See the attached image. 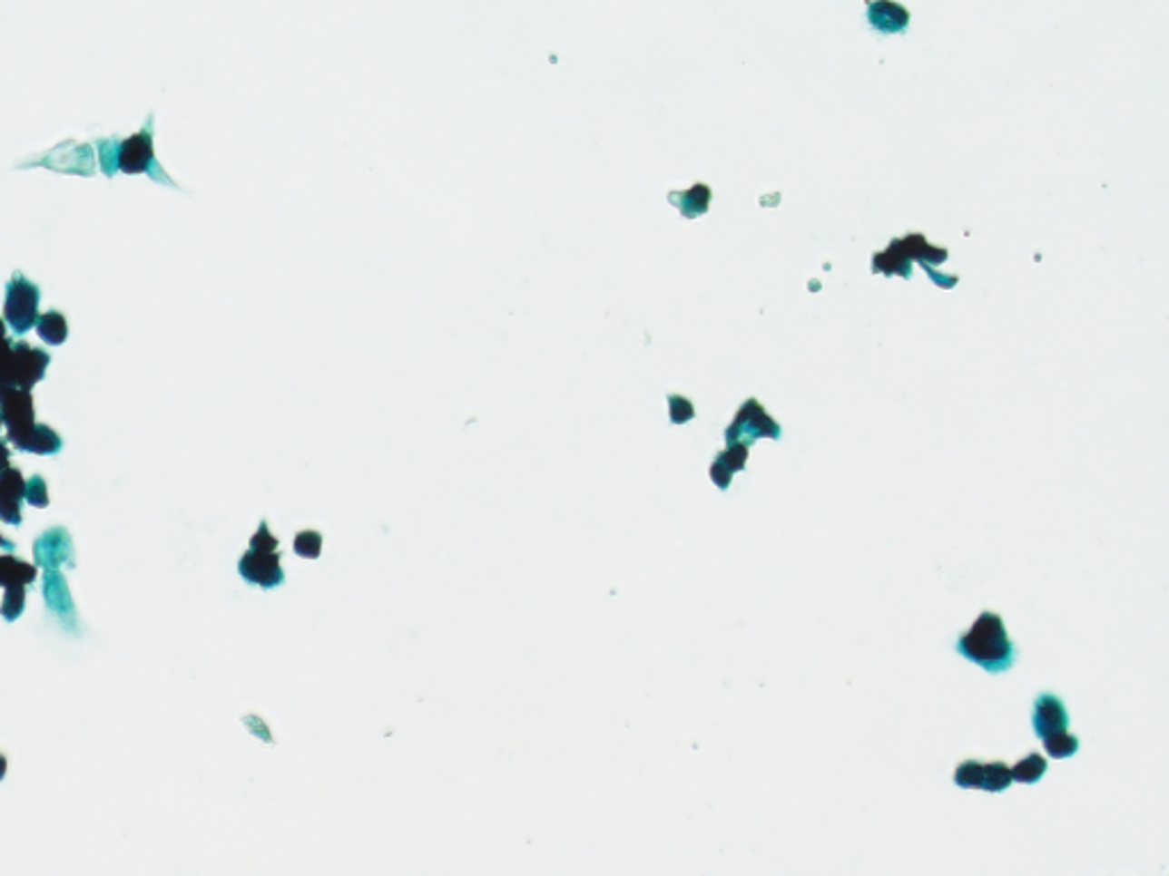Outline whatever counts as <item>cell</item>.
<instances>
[{
	"mask_svg": "<svg viewBox=\"0 0 1169 876\" xmlns=\"http://www.w3.org/2000/svg\"><path fill=\"white\" fill-rule=\"evenodd\" d=\"M955 648L964 660L982 667L987 674H1005L1017 660V648L1005 630L1003 618L994 612H982L971 630L959 635Z\"/></svg>",
	"mask_w": 1169,
	"mask_h": 876,
	"instance_id": "1",
	"label": "cell"
},
{
	"mask_svg": "<svg viewBox=\"0 0 1169 876\" xmlns=\"http://www.w3.org/2000/svg\"><path fill=\"white\" fill-rule=\"evenodd\" d=\"M1033 728L1051 758H1071L1080 749L1078 737L1069 735V715L1065 703L1053 694L1046 692L1035 698Z\"/></svg>",
	"mask_w": 1169,
	"mask_h": 876,
	"instance_id": "2",
	"label": "cell"
},
{
	"mask_svg": "<svg viewBox=\"0 0 1169 876\" xmlns=\"http://www.w3.org/2000/svg\"><path fill=\"white\" fill-rule=\"evenodd\" d=\"M948 258L946 249H937V247H929L925 242V238L920 233L916 236H907L905 240L900 242H891L887 251L882 254H875L872 258V269L875 272H882L887 277H893V274H900V277L909 278L911 277V263L918 260L920 265H938Z\"/></svg>",
	"mask_w": 1169,
	"mask_h": 876,
	"instance_id": "3",
	"label": "cell"
},
{
	"mask_svg": "<svg viewBox=\"0 0 1169 876\" xmlns=\"http://www.w3.org/2000/svg\"><path fill=\"white\" fill-rule=\"evenodd\" d=\"M153 117H149L146 126L142 128L140 132L131 135L128 140H119L117 144V171H123V174H146L152 176L153 180L165 185H174L170 180V176L161 170L156 161V153H153V131H152Z\"/></svg>",
	"mask_w": 1169,
	"mask_h": 876,
	"instance_id": "4",
	"label": "cell"
},
{
	"mask_svg": "<svg viewBox=\"0 0 1169 876\" xmlns=\"http://www.w3.org/2000/svg\"><path fill=\"white\" fill-rule=\"evenodd\" d=\"M39 299L42 290L37 283L28 281L21 272L7 281L5 286V307H3V320L15 334L24 336L30 329H34L39 317Z\"/></svg>",
	"mask_w": 1169,
	"mask_h": 876,
	"instance_id": "5",
	"label": "cell"
},
{
	"mask_svg": "<svg viewBox=\"0 0 1169 876\" xmlns=\"http://www.w3.org/2000/svg\"><path fill=\"white\" fill-rule=\"evenodd\" d=\"M726 445L731 443H742V445H754L759 438H772V441H779L781 438V427L777 424V420L772 418L770 414H765L763 406L752 397L747 400L745 404L738 409L736 418L731 423V427L724 432Z\"/></svg>",
	"mask_w": 1169,
	"mask_h": 876,
	"instance_id": "6",
	"label": "cell"
},
{
	"mask_svg": "<svg viewBox=\"0 0 1169 876\" xmlns=\"http://www.w3.org/2000/svg\"><path fill=\"white\" fill-rule=\"evenodd\" d=\"M0 415L12 445L34 427V404L30 391L19 386L0 388Z\"/></svg>",
	"mask_w": 1169,
	"mask_h": 876,
	"instance_id": "7",
	"label": "cell"
},
{
	"mask_svg": "<svg viewBox=\"0 0 1169 876\" xmlns=\"http://www.w3.org/2000/svg\"><path fill=\"white\" fill-rule=\"evenodd\" d=\"M955 785L962 787V790L1003 792L1012 785V769L1005 763L964 760L955 772Z\"/></svg>",
	"mask_w": 1169,
	"mask_h": 876,
	"instance_id": "8",
	"label": "cell"
},
{
	"mask_svg": "<svg viewBox=\"0 0 1169 876\" xmlns=\"http://www.w3.org/2000/svg\"><path fill=\"white\" fill-rule=\"evenodd\" d=\"M48 365H51V356L44 349L33 347L24 340L12 345V386L33 391L44 379Z\"/></svg>",
	"mask_w": 1169,
	"mask_h": 876,
	"instance_id": "9",
	"label": "cell"
},
{
	"mask_svg": "<svg viewBox=\"0 0 1169 876\" xmlns=\"http://www.w3.org/2000/svg\"><path fill=\"white\" fill-rule=\"evenodd\" d=\"M238 570H241V575L247 582L259 584L263 589H272V587L281 584L283 579L281 561H279V555L274 550H250L247 555H242Z\"/></svg>",
	"mask_w": 1169,
	"mask_h": 876,
	"instance_id": "10",
	"label": "cell"
},
{
	"mask_svg": "<svg viewBox=\"0 0 1169 876\" xmlns=\"http://www.w3.org/2000/svg\"><path fill=\"white\" fill-rule=\"evenodd\" d=\"M34 561L42 569H60L62 564L74 566V541L64 528H53L34 541Z\"/></svg>",
	"mask_w": 1169,
	"mask_h": 876,
	"instance_id": "11",
	"label": "cell"
},
{
	"mask_svg": "<svg viewBox=\"0 0 1169 876\" xmlns=\"http://www.w3.org/2000/svg\"><path fill=\"white\" fill-rule=\"evenodd\" d=\"M25 480L19 468L0 471V521L7 525H21V502H24Z\"/></svg>",
	"mask_w": 1169,
	"mask_h": 876,
	"instance_id": "12",
	"label": "cell"
},
{
	"mask_svg": "<svg viewBox=\"0 0 1169 876\" xmlns=\"http://www.w3.org/2000/svg\"><path fill=\"white\" fill-rule=\"evenodd\" d=\"M868 21L879 34L905 33L909 24V12L893 0H868Z\"/></svg>",
	"mask_w": 1169,
	"mask_h": 876,
	"instance_id": "13",
	"label": "cell"
},
{
	"mask_svg": "<svg viewBox=\"0 0 1169 876\" xmlns=\"http://www.w3.org/2000/svg\"><path fill=\"white\" fill-rule=\"evenodd\" d=\"M44 600H46L48 609L57 614L64 623L76 621L74 600H71L69 587H66V579L60 573V569H51L44 573Z\"/></svg>",
	"mask_w": 1169,
	"mask_h": 876,
	"instance_id": "14",
	"label": "cell"
},
{
	"mask_svg": "<svg viewBox=\"0 0 1169 876\" xmlns=\"http://www.w3.org/2000/svg\"><path fill=\"white\" fill-rule=\"evenodd\" d=\"M745 463H747V445L742 443L726 445L724 453L717 454L715 463L711 466V480L715 482L722 491H726L731 486L733 475H736L738 471H742Z\"/></svg>",
	"mask_w": 1169,
	"mask_h": 876,
	"instance_id": "15",
	"label": "cell"
},
{
	"mask_svg": "<svg viewBox=\"0 0 1169 876\" xmlns=\"http://www.w3.org/2000/svg\"><path fill=\"white\" fill-rule=\"evenodd\" d=\"M16 450L21 453H30V454H42V457H51V454H57L62 450V436L51 429L48 424H37L25 433L24 438H19L15 443Z\"/></svg>",
	"mask_w": 1169,
	"mask_h": 876,
	"instance_id": "16",
	"label": "cell"
},
{
	"mask_svg": "<svg viewBox=\"0 0 1169 876\" xmlns=\"http://www.w3.org/2000/svg\"><path fill=\"white\" fill-rule=\"evenodd\" d=\"M34 578H37V566L16 560L12 552L0 557V587H7V584H25L28 587L30 582H34Z\"/></svg>",
	"mask_w": 1169,
	"mask_h": 876,
	"instance_id": "17",
	"label": "cell"
},
{
	"mask_svg": "<svg viewBox=\"0 0 1169 876\" xmlns=\"http://www.w3.org/2000/svg\"><path fill=\"white\" fill-rule=\"evenodd\" d=\"M37 336L44 340L46 345L55 347V345H62L69 336V325H66V317L57 311H48L44 316L37 317Z\"/></svg>",
	"mask_w": 1169,
	"mask_h": 876,
	"instance_id": "18",
	"label": "cell"
},
{
	"mask_svg": "<svg viewBox=\"0 0 1169 876\" xmlns=\"http://www.w3.org/2000/svg\"><path fill=\"white\" fill-rule=\"evenodd\" d=\"M1009 769H1012V781H1018V783H1026V785H1030V783H1037L1039 778H1042L1044 774H1046L1048 763L1039 754H1030V755H1026L1023 760H1018V763L1014 764V767H1009Z\"/></svg>",
	"mask_w": 1169,
	"mask_h": 876,
	"instance_id": "19",
	"label": "cell"
},
{
	"mask_svg": "<svg viewBox=\"0 0 1169 876\" xmlns=\"http://www.w3.org/2000/svg\"><path fill=\"white\" fill-rule=\"evenodd\" d=\"M3 589L5 596L0 603V614L5 621H16L25 609V584H7Z\"/></svg>",
	"mask_w": 1169,
	"mask_h": 876,
	"instance_id": "20",
	"label": "cell"
},
{
	"mask_svg": "<svg viewBox=\"0 0 1169 876\" xmlns=\"http://www.w3.org/2000/svg\"><path fill=\"white\" fill-rule=\"evenodd\" d=\"M679 197L688 199V203H676V206L681 208V212H683V215L688 217V219H694V217H699L702 212L708 210V201H711V190H708L706 185L699 183V185H694L693 190H688V192H681Z\"/></svg>",
	"mask_w": 1169,
	"mask_h": 876,
	"instance_id": "21",
	"label": "cell"
},
{
	"mask_svg": "<svg viewBox=\"0 0 1169 876\" xmlns=\"http://www.w3.org/2000/svg\"><path fill=\"white\" fill-rule=\"evenodd\" d=\"M12 345L5 336V320H0V388L12 386Z\"/></svg>",
	"mask_w": 1169,
	"mask_h": 876,
	"instance_id": "22",
	"label": "cell"
},
{
	"mask_svg": "<svg viewBox=\"0 0 1169 876\" xmlns=\"http://www.w3.org/2000/svg\"><path fill=\"white\" fill-rule=\"evenodd\" d=\"M117 137H110V140H99L96 146H99V156H101V170L108 179H113L117 174Z\"/></svg>",
	"mask_w": 1169,
	"mask_h": 876,
	"instance_id": "23",
	"label": "cell"
},
{
	"mask_svg": "<svg viewBox=\"0 0 1169 876\" xmlns=\"http://www.w3.org/2000/svg\"><path fill=\"white\" fill-rule=\"evenodd\" d=\"M24 500L28 504H33V507H39V509L48 507V489L42 475H33L28 482H25Z\"/></svg>",
	"mask_w": 1169,
	"mask_h": 876,
	"instance_id": "24",
	"label": "cell"
},
{
	"mask_svg": "<svg viewBox=\"0 0 1169 876\" xmlns=\"http://www.w3.org/2000/svg\"><path fill=\"white\" fill-rule=\"evenodd\" d=\"M320 548H322V539L318 537L316 532H302L298 534V539H295V552L302 557H309V560L320 555Z\"/></svg>",
	"mask_w": 1169,
	"mask_h": 876,
	"instance_id": "25",
	"label": "cell"
},
{
	"mask_svg": "<svg viewBox=\"0 0 1169 876\" xmlns=\"http://www.w3.org/2000/svg\"><path fill=\"white\" fill-rule=\"evenodd\" d=\"M670 414H672V423L683 424L694 415V406L690 404V400H685V397L670 395Z\"/></svg>",
	"mask_w": 1169,
	"mask_h": 876,
	"instance_id": "26",
	"label": "cell"
},
{
	"mask_svg": "<svg viewBox=\"0 0 1169 876\" xmlns=\"http://www.w3.org/2000/svg\"><path fill=\"white\" fill-rule=\"evenodd\" d=\"M274 548H277V539H274L272 534L268 532V525L263 523V525H260L259 532L254 534V539H251V550H268V552H272Z\"/></svg>",
	"mask_w": 1169,
	"mask_h": 876,
	"instance_id": "27",
	"label": "cell"
},
{
	"mask_svg": "<svg viewBox=\"0 0 1169 876\" xmlns=\"http://www.w3.org/2000/svg\"><path fill=\"white\" fill-rule=\"evenodd\" d=\"M10 468V448H7L5 438H0V471Z\"/></svg>",
	"mask_w": 1169,
	"mask_h": 876,
	"instance_id": "28",
	"label": "cell"
},
{
	"mask_svg": "<svg viewBox=\"0 0 1169 876\" xmlns=\"http://www.w3.org/2000/svg\"><path fill=\"white\" fill-rule=\"evenodd\" d=\"M0 548H3V550H7V552H12V550H15V543L7 541V539L3 537V534H0Z\"/></svg>",
	"mask_w": 1169,
	"mask_h": 876,
	"instance_id": "29",
	"label": "cell"
},
{
	"mask_svg": "<svg viewBox=\"0 0 1169 876\" xmlns=\"http://www.w3.org/2000/svg\"><path fill=\"white\" fill-rule=\"evenodd\" d=\"M5 772H7V760L5 755H0V781L5 778Z\"/></svg>",
	"mask_w": 1169,
	"mask_h": 876,
	"instance_id": "30",
	"label": "cell"
},
{
	"mask_svg": "<svg viewBox=\"0 0 1169 876\" xmlns=\"http://www.w3.org/2000/svg\"><path fill=\"white\" fill-rule=\"evenodd\" d=\"M0 427H3V415H0Z\"/></svg>",
	"mask_w": 1169,
	"mask_h": 876,
	"instance_id": "31",
	"label": "cell"
}]
</instances>
